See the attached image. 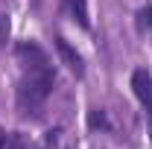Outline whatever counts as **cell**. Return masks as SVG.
<instances>
[{"label":"cell","mask_w":152,"mask_h":149,"mask_svg":"<svg viewBox=\"0 0 152 149\" xmlns=\"http://www.w3.org/2000/svg\"><path fill=\"white\" fill-rule=\"evenodd\" d=\"M56 85V73L50 64L44 67H26V76L18 82V108L20 114H38L44 105V99L53 93Z\"/></svg>","instance_id":"cell-1"},{"label":"cell","mask_w":152,"mask_h":149,"mask_svg":"<svg viewBox=\"0 0 152 149\" xmlns=\"http://www.w3.org/2000/svg\"><path fill=\"white\" fill-rule=\"evenodd\" d=\"M132 88H134V96L143 102V108H146L149 117H152V76L146 73L143 67L132 73Z\"/></svg>","instance_id":"cell-2"},{"label":"cell","mask_w":152,"mask_h":149,"mask_svg":"<svg viewBox=\"0 0 152 149\" xmlns=\"http://www.w3.org/2000/svg\"><path fill=\"white\" fill-rule=\"evenodd\" d=\"M18 58L23 61V67H44V64H50V61H47V53H44L38 44H32V41L18 44Z\"/></svg>","instance_id":"cell-3"},{"label":"cell","mask_w":152,"mask_h":149,"mask_svg":"<svg viewBox=\"0 0 152 149\" xmlns=\"http://www.w3.org/2000/svg\"><path fill=\"white\" fill-rule=\"evenodd\" d=\"M56 50H58V56L64 58V64H67V67H70L76 76L85 73V61H82V56H79V53H76V50H73V47H70V44H67L61 35L56 38Z\"/></svg>","instance_id":"cell-4"},{"label":"cell","mask_w":152,"mask_h":149,"mask_svg":"<svg viewBox=\"0 0 152 149\" xmlns=\"http://www.w3.org/2000/svg\"><path fill=\"white\" fill-rule=\"evenodd\" d=\"M64 6H67V12L76 18L79 26H91V20H88V0H64Z\"/></svg>","instance_id":"cell-5"},{"label":"cell","mask_w":152,"mask_h":149,"mask_svg":"<svg viewBox=\"0 0 152 149\" xmlns=\"http://www.w3.org/2000/svg\"><path fill=\"white\" fill-rule=\"evenodd\" d=\"M137 29L140 32H146V29H152V6H143V9H137Z\"/></svg>","instance_id":"cell-6"},{"label":"cell","mask_w":152,"mask_h":149,"mask_svg":"<svg viewBox=\"0 0 152 149\" xmlns=\"http://www.w3.org/2000/svg\"><path fill=\"white\" fill-rule=\"evenodd\" d=\"M88 123H91L94 129H108V117H105V111H99V108H91Z\"/></svg>","instance_id":"cell-7"},{"label":"cell","mask_w":152,"mask_h":149,"mask_svg":"<svg viewBox=\"0 0 152 149\" xmlns=\"http://www.w3.org/2000/svg\"><path fill=\"white\" fill-rule=\"evenodd\" d=\"M6 38H9V18L0 12V47L6 44Z\"/></svg>","instance_id":"cell-8"},{"label":"cell","mask_w":152,"mask_h":149,"mask_svg":"<svg viewBox=\"0 0 152 149\" xmlns=\"http://www.w3.org/2000/svg\"><path fill=\"white\" fill-rule=\"evenodd\" d=\"M0 149H6V131H0Z\"/></svg>","instance_id":"cell-9"}]
</instances>
